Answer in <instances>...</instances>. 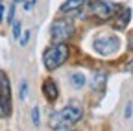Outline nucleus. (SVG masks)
<instances>
[{
  "label": "nucleus",
  "instance_id": "aec40b11",
  "mask_svg": "<svg viewBox=\"0 0 133 131\" xmlns=\"http://www.w3.org/2000/svg\"><path fill=\"white\" fill-rule=\"evenodd\" d=\"M126 68H128V72H131V74H133V59L128 63V67H126Z\"/></svg>",
  "mask_w": 133,
  "mask_h": 131
},
{
  "label": "nucleus",
  "instance_id": "5701e85b",
  "mask_svg": "<svg viewBox=\"0 0 133 131\" xmlns=\"http://www.w3.org/2000/svg\"><path fill=\"white\" fill-rule=\"evenodd\" d=\"M13 2H22V0H13Z\"/></svg>",
  "mask_w": 133,
  "mask_h": 131
},
{
  "label": "nucleus",
  "instance_id": "412c9836",
  "mask_svg": "<svg viewBox=\"0 0 133 131\" xmlns=\"http://www.w3.org/2000/svg\"><path fill=\"white\" fill-rule=\"evenodd\" d=\"M2 15H4V4L0 2V20H2Z\"/></svg>",
  "mask_w": 133,
  "mask_h": 131
},
{
  "label": "nucleus",
  "instance_id": "1a4fd4ad",
  "mask_svg": "<svg viewBox=\"0 0 133 131\" xmlns=\"http://www.w3.org/2000/svg\"><path fill=\"white\" fill-rule=\"evenodd\" d=\"M83 2H85V0H66V2L61 6V11H63V13L76 11V9H79V8L83 6Z\"/></svg>",
  "mask_w": 133,
  "mask_h": 131
},
{
  "label": "nucleus",
  "instance_id": "9d476101",
  "mask_svg": "<svg viewBox=\"0 0 133 131\" xmlns=\"http://www.w3.org/2000/svg\"><path fill=\"white\" fill-rule=\"evenodd\" d=\"M105 79H107V74L105 72H96L94 74V78H92V89L94 91H102L104 89V85H105Z\"/></svg>",
  "mask_w": 133,
  "mask_h": 131
},
{
  "label": "nucleus",
  "instance_id": "0eeeda50",
  "mask_svg": "<svg viewBox=\"0 0 133 131\" xmlns=\"http://www.w3.org/2000/svg\"><path fill=\"white\" fill-rule=\"evenodd\" d=\"M129 19H131V11H129L128 8H126V9H122V13L115 19V28H116V30H124V28L128 26Z\"/></svg>",
  "mask_w": 133,
  "mask_h": 131
},
{
  "label": "nucleus",
  "instance_id": "39448f33",
  "mask_svg": "<svg viewBox=\"0 0 133 131\" xmlns=\"http://www.w3.org/2000/svg\"><path fill=\"white\" fill-rule=\"evenodd\" d=\"M116 9H118V6H115L111 2H94L89 8V13L92 15V17L100 19V20H105V19H111L113 17V13Z\"/></svg>",
  "mask_w": 133,
  "mask_h": 131
},
{
  "label": "nucleus",
  "instance_id": "7ed1b4c3",
  "mask_svg": "<svg viewBox=\"0 0 133 131\" xmlns=\"http://www.w3.org/2000/svg\"><path fill=\"white\" fill-rule=\"evenodd\" d=\"M50 33H52V41L56 44H61L65 43L69 37H72L74 33V24L70 19H59L52 24V30H50Z\"/></svg>",
  "mask_w": 133,
  "mask_h": 131
},
{
  "label": "nucleus",
  "instance_id": "6ab92c4d",
  "mask_svg": "<svg viewBox=\"0 0 133 131\" xmlns=\"http://www.w3.org/2000/svg\"><path fill=\"white\" fill-rule=\"evenodd\" d=\"M124 116H126V118H129V116H131V104H128V107H126V113H124Z\"/></svg>",
  "mask_w": 133,
  "mask_h": 131
},
{
  "label": "nucleus",
  "instance_id": "a211bd4d",
  "mask_svg": "<svg viewBox=\"0 0 133 131\" xmlns=\"http://www.w3.org/2000/svg\"><path fill=\"white\" fill-rule=\"evenodd\" d=\"M22 4H24V9L30 11V9H33V6H35V0H22Z\"/></svg>",
  "mask_w": 133,
  "mask_h": 131
},
{
  "label": "nucleus",
  "instance_id": "f257e3e1",
  "mask_svg": "<svg viewBox=\"0 0 133 131\" xmlns=\"http://www.w3.org/2000/svg\"><path fill=\"white\" fill-rule=\"evenodd\" d=\"M83 116V109L76 104L63 107L59 113L50 116V127L56 131H69L74 124H78Z\"/></svg>",
  "mask_w": 133,
  "mask_h": 131
},
{
  "label": "nucleus",
  "instance_id": "6e6552de",
  "mask_svg": "<svg viewBox=\"0 0 133 131\" xmlns=\"http://www.w3.org/2000/svg\"><path fill=\"white\" fill-rule=\"evenodd\" d=\"M9 114H11V98L0 92V116L6 118Z\"/></svg>",
  "mask_w": 133,
  "mask_h": 131
},
{
  "label": "nucleus",
  "instance_id": "9b49d317",
  "mask_svg": "<svg viewBox=\"0 0 133 131\" xmlns=\"http://www.w3.org/2000/svg\"><path fill=\"white\" fill-rule=\"evenodd\" d=\"M0 92L4 96H9L11 98V87H9V79L4 72H0Z\"/></svg>",
  "mask_w": 133,
  "mask_h": 131
},
{
  "label": "nucleus",
  "instance_id": "f8f14e48",
  "mask_svg": "<svg viewBox=\"0 0 133 131\" xmlns=\"http://www.w3.org/2000/svg\"><path fill=\"white\" fill-rule=\"evenodd\" d=\"M70 81H72V85H74V87L81 89L83 85H85V76H83V74H72Z\"/></svg>",
  "mask_w": 133,
  "mask_h": 131
},
{
  "label": "nucleus",
  "instance_id": "4468645a",
  "mask_svg": "<svg viewBox=\"0 0 133 131\" xmlns=\"http://www.w3.org/2000/svg\"><path fill=\"white\" fill-rule=\"evenodd\" d=\"M21 33H22V31H21V22H13V37L15 39H21Z\"/></svg>",
  "mask_w": 133,
  "mask_h": 131
},
{
  "label": "nucleus",
  "instance_id": "20e7f679",
  "mask_svg": "<svg viewBox=\"0 0 133 131\" xmlns=\"http://www.w3.org/2000/svg\"><path fill=\"white\" fill-rule=\"evenodd\" d=\"M120 48V41L115 35H105V37H98L94 39V50L100 56H111Z\"/></svg>",
  "mask_w": 133,
  "mask_h": 131
},
{
  "label": "nucleus",
  "instance_id": "f3484780",
  "mask_svg": "<svg viewBox=\"0 0 133 131\" xmlns=\"http://www.w3.org/2000/svg\"><path fill=\"white\" fill-rule=\"evenodd\" d=\"M8 22H9V24L15 22V6H13V4H11V8H9V13H8Z\"/></svg>",
  "mask_w": 133,
  "mask_h": 131
},
{
  "label": "nucleus",
  "instance_id": "ddd939ff",
  "mask_svg": "<svg viewBox=\"0 0 133 131\" xmlns=\"http://www.w3.org/2000/svg\"><path fill=\"white\" fill-rule=\"evenodd\" d=\"M31 120H33V126L39 127V124H41V120H39V107L31 109Z\"/></svg>",
  "mask_w": 133,
  "mask_h": 131
},
{
  "label": "nucleus",
  "instance_id": "4be33fe9",
  "mask_svg": "<svg viewBox=\"0 0 133 131\" xmlns=\"http://www.w3.org/2000/svg\"><path fill=\"white\" fill-rule=\"evenodd\" d=\"M129 48H131V50H133V33L129 35Z\"/></svg>",
  "mask_w": 133,
  "mask_h": 131
},
{
  "label": "nucleus",
  "instance_id": "dca6fc26",
  "mask_svg": "<svg viewBox=\"0 0 133 131\" xmlns=\"http://www.w3.org/2000/svg\"><path fill=\"white\" fill-rule=\"evenodd\" d=\"M28 41H30V31L26 30V31H22V37L19 39V43H21V46H26Z\"/></svg>",
  "mask_w": 133,
  "mask_h": 131
},
{
  "label": "nucleus",
  "instance_id": "2eb2a0df",
  "mask_svg": "<svg viewBox=\"0 0 133 131\" xmlns=\"http://www.w3.org/2000/svg\"><path fill=\"white\" fill-rule=\"evenodd\" d=\"M26 96H28V83L22 81L21 83V100H26Z\"/></svg>",
  "mask_w": 133,
  "mask_h": 131
},
{
  "label": "nucleus",
  "instance_id": "423d86ee",
  "mask_svg": "<svg viewBox=\"0 0 133 131\" xmlns=\"http://www.w3.org/2000/svg\"><path fill=\"white\" fill-rule=\"evenodd\" d=\"M43 92H44V96H46L48 102H56V100H57L59 91H57V85H56V81H54L52 78L44 79V83H43Z\"/></svg>",
  "mask_w": 133,
  "mask_h": 131
},
{
  "label": "nucleus",
  "instance_id": "f03ea898",
  "mask_svg": "<svg viewBox=\"0 0 133 131\" xmlns=\"http://www.w3.org/2000/svg\"><path fill=\"white\" fill-rule=\"evenodd\" d=\"M66 57H69V46H66L65 43L61 44H54L44 50L43 54V61H44V67L48 70H56L59 68L61 65L66 61Z\"/></svg>",
  "mask_w": 133,
  "mask_h": 131
}]
</instances>
